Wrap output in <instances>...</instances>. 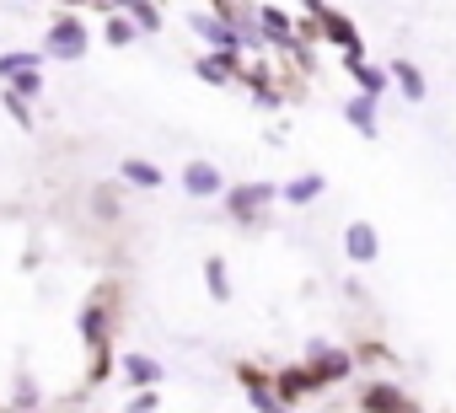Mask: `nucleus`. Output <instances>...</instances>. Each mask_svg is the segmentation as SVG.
Wrapping results in <instances>:
<instances>
[{
	"mask_svg": "<svg viewBox=\"0 0 456 413\" xmlns=\"http://www.w3.org/2000/svg\"><path fill=\"white\" fill-rule=\"evenodd\" d=\"M124 370H129V381H134V386H156V381H161V365H156V360H145V354H129V360H124Z\"/></svg>",
	"mask_w": 456,
	"mask_h": 413,
	"instance_id": "nucleus-16",
	"label": "nucleus"
},
{
	"mask_svg": "<svg viewBox=\"0 0 456 413\" xmlns=\"http://www.w3.org/2000/svg\"><path fill=\"white\" fill-rule=\"evenodd\" d=\"M188 28L204 38V44H215V49H242V38H237V28H225L220 17H188Z\"/></svg>",
	"mask_w": 456,
	"mask_h": 413,
	"instance_id": "nucleus-6",
	"label": "nucleus"
},
{
	"mask_svg": "<svg viewBox=\"0 0 456 413\" xmlns=\"http://www.w3.org/2000/svg\"><path fill=\"white\" fill-rule=\"evenodd\" d=\"M280 402H296V397H306V392H317V386H328L322 376H317V365H306V370H280Z\"/></svg>",
	"mask_w": 456,
	"mask_h": 413,
	"instance_id": "nucleus-4",
	"label": "nucleus"
},
{
	"mask_svg": "<svg viewBox=\"0 0 456 413\" xmlns=\"http://www.w3.org/2000/svg\"><path fill=\"white\" fill-rule=\"evenodd\" d=\"M264 33H269V38H280V44H301V38L290 33V22H285L280 12H264Z\"/></svg>",
	"mask_w": 456,
	"mask_h": 413,
	"instance_id": "nucleus-18",
	"label": "nucleus"
},
{
	"mask_svg": "<svg viewBox=\"0 0 456 413\" xmlns=\"http://www.w3.org/2000/svg\"><path fill=\"white\" fill-rule=\"evenodd\" d=\"M49 54H54V60H81V54H86V28H81L76 17H60V22L49 28Z\"/></svg>",
	"mask_w": 456,
	"mask_h": 413,
	"instance_id": "nucleus-2",
	"label": "nucleus"
},
{
	"mask_svg": "<svg viewBox=\"0 0 456 413\" xmlns=\"http://www.w3.org/2000/svg\"><path fill=\"white\" fill-rule=\"evenodd\" d=\"M204 279H209V296H215V301H232V285H225V263H220V258L204 263Z\"/></svg>",
	"mask_w": 456,
	"mask_h": 413,
	"instance_id": "nucleus-17",
	"label": "nucleus"
},
{
	"mask_svg": "<svg viewBox=\"0 0 456 413\" xmlns=\"http://www.w3.org/2000/svg\"><path fill=\"white\" fill-rule=\"evenodd\" d=\"M12 92L38 97V92H44V76H38V70H17V76H12Z\"/></svg>",
	"mask_w": 456,
	"mask_h": 413,
	"instance_id": "nucleus-20",
	"label": "nucleus"
},
{
	"mask_svg": "<svg viewBox=\"0 0 456 413\" xmlns=\"http://www.w3.org/2000/svg\"><path fill=\"white\" fill-rule=\"evenodd\" d=\"M102 33H108V44H129V38H134V22H124V17L108 12V28H102Z\"/></svg>",
	"mask_w": 456,
	"mask_h": 413,
	"instance_id": "nucleus-22",
	"label": "nucleus"
},
{
	"mask_svg": "<svg viewBox=\"0 0 456 413\" xmlns=\"http://www.w3.org/2000/svg\"><path fill=\"white\" fill-rule=\"evenodd\" d=\"M392 81L408 92V102H424V92H429V86H424V76H419V65H408V60H397V65H392Z\"/></svg>",
	"mask_w": 456,
	"mask_h": 413,
	"instance_id": "nucleus-13",
	"label": "nucleus"
},
{
	"mask_svg": "<svg viewBox=\"0 0 456 413\" xmlns=\"http://www.w3.org/2000/svg\"><path fill=\"white\" fill-rule=\"evenodd\" d=\"M344 253H349V263H376L381 242H376V231H370L365 221H354V226L344 231Z\"/></svg>",
	"mask_w": 456,
	"mask_h": 413,
	"instance_id": "nucleus-3",
	"label": "nucleus"
},
{
	"mask_svg": "<svg viewBox=\"0 0 456 413\" xmlns=\"http://www.w3.org/2000/svg\"><path fill=\"white\" fill-rule=\"evenodd\" d=\"M118 172H124L134 188H161V166H156V161H140V156H129Z\"/></svg>",
	"mask_w": 456,
	"mask_h": 413,
	"instance_id": "nucleus-14",
	"label": "nucleus"
},
{
	"mask_svg": "<svg viewBox=\"0 0 456 413\" xmlns=\"http://www.w3.org/2000/svg\"><path fill=\"white\" fill-rule=\"evenodd\" d=\"M269 198H274V182H242V188L225 193V210H232L237 221H258V210Z\"/></svg>",
	"mask_w": 456,
	"mask_h": 413,
	"instance_id": "nucleus-1",
	"label": "nucleus"
},
{
	"mask_svg": "<svg viewBox=\"0 0 456 413\" xmlns=\"http://www.w3.org/2000/svg\"><path fill=\"white\" fill-rule=\"evenodd\" d=\"M312 365H317V376L322 381H344L349 376V354L344 349H333V344H312V354H306Z\"/></svg>",
	"mask_w": 456,
	"mask_h": 413,
	"instance_id": "nucleus-5",
	"label": "nucleus"
},
{
	"mask_svg": "<svg viewBox=\"0 0 456 413\" xmlns=\"http://www.w3.org/2000/svg\"><path fill=\"white\" fill-rule=\"evenodd\" d=\"M344 118H349L365 140L381 134V129H376V97H370V92H365V97H349V102H344Z\"/></svg>",
	"mask_w": 456,
	"mask_h": 413,
	"instance_id": "nucleus-9",
	"label": "nucleus"
},
{
	"mask_svg": "<svg viewBox=\"0 0 456 413\" xmlns=\"http://www.w3.org/2000/svg\"><path fill=\"white\" fill-rule=\"evenodd\" d=\"M17 70H38V54H0V76H17Z\"/></svg>",
	"mask_w": 456,
	"mask_h": 413,
	"instance_id": "nucleus-21",
	"label": "nucleus"
},
{
	"mask_svg": "<svg viewBox=\"0 0 456 413\" xmlns=\"http://www.w3.org/2000/svg\"><path fill=\"white\" fill-rule=\"evenodd\" d=\"M0 102H6V113H12V118H17L22 129H33V113H28V97H22V92H6Z\"/></svg>",
	"mask_w": 456,
	"mask_h": 413,
	"instance_id": "nucleus-19",
	"label": "nucleus"
},
{
	"mask_svg": "<svg viewBox=\"0 0 456 413\" xmlns=\"http://www.w3.org/2000/svg\"><path fill=\"white\" fill-rule=\"evenodd\" d=\"M360 408H381V413H403V408H408V392H397V386H381V381H376V386H365V392H360Z\"/></svg>",
	"mask_w": 456,
	"mask_h": 413,
	"instance_id": "nucleus-11",
	"label": "nucleus"
},
{
	"mask_svg": "<svg viewBox=\"0 0 456 413\" xmlns=\"http://www.w3.org/2000/svg\"><path fill=\"white\" fill-rule=\"evenodd\" d=\"M306 12H312V17H322V12H328V6H322V0H306Z\"/></svg>",
	"mask_w": 456,
	"mask_h": 413,
	"instance_id": "nucleus-24",
	"label": "nucleus"
},
{
	"mask_svg": "<svg viewBox=\"0 0 456 413\" xmlns=\"http://www.w3.org/2000/svg\"><path fill=\"white\" fill-rule=\"evenodd\" d=\"M12 402H17V408H38V392H33V381H22V386H17V397H12Z\"/></svg>",
	"mask_w": 456,
	"mask_h": 413,
	"instance_id": "nucleus-23",
	"label": "nucleus"
},
{
	"mask_svg": "<svg viewBox=\"0 0 456 413\" xmlns=\"http://www.w3.org/2000/svg\"><path fill=\"white\" fill-rule=\"evenodd\" d=\"M183 188H188L193 198H215V193H220V172H215L209 161H188V172H183Z\"/></svg>",
	"mask_w": 456,
	"mask_h": 413,
	"instance_id": "nucleus-7",
	"label": "nucleus"
},
{
	"mask_svg": "<svg viewBox=\"0 0 456 413\" xmlns=\"http://www.w3.org/2000/svg\"><path fill=\"white\" fill-rule=\"evenodd\" d=\"M204 81H215V86H225L232 81V70H237V49H220V54H204L199 65H193Z\"/></svg>",
	"mask_w": 456,
	"mask_h": 413,
	"instance_id": "nucleus-10",
	"label": "nucleus"
},
{
	"mask_svg": "<svg viewBox=\"0 0 456 413\" xmlns=\"http://www.w3.org/2000/svg\"><path fill=\"white\" fill-rule=\"evenodd\" d=\"M317 22H322V33H328V38H333L344 54H360V33H354V22H349V17H338V12H322Z\"/></svg>",
	"mask_w": 456,
	"mask_h": 413,
	"instance_id": "nucleus-8",
	"label": "nucleus"
},
{
	"mask_svg": "<svg viewBox=\"0 0 456 413\" xmlns=\"http://www.w3.org/2000/svg\"><path fill=\"white\" fill-rule=\"evenodd\" d=\"M349 76H354V81H360V92H370V97H381V92H387V70L365 65L360 54H349Z\"/></svg>",
	"mask_w": 456,
	"mask_h": 413,
	"instance_id": "nucleus-12",
	"label": "nucleus"
},
{
	"mask_svg": "<svg viewBox=\"0 0 456 413\" xmlns=\"http://www.w3.org/2000/svg\"><path fill=\"white\" fill-rule=\"evenodd\" d=\"M322 188H328V182H322V172H306V177H296V182L285 188V198H290V204H312Z\"/></svg>",
	"mask_w": 456,
	"mask_h": 413,
	"instance_id": "nucleus-15",
	"label": "nucleus"
}]
</instances>
